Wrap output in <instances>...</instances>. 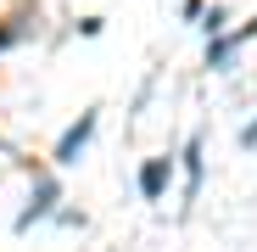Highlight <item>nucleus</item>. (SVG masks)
Segmentation results:
<instances>
[{
	"instance_id": "f257e3e1",
	"label": "nucleus",
	"mask_w": 257,
	"mask_h": 252,
	"mask_svg": "<svg viewBox=\"0 0 257 252\" xmlns=\"http://www.w3.org/2000/svg\"><path fill=\"white\" fill-rule=\"evenodd\" d=\"M162 180H168V162H146V174H140L146 196H157V191H162Z\"/></svg>"
},
{
	"instance_id": "f03ea898",
	"label": "nucleus",
	"mask_w": 257,
	"mask_h": 252,
	"mask_svg": "<svg viewBox=\"0 0 257 252\" xmlns=\"http://www.w3.org/2000/svg\"><path fill=\"white\" fill-rule=\"evenodd\" d=\"M84 135H90V118H84V123H78V129H67V140H62V157H73V151H78V140H84Z\"/></svg>"
}]
</instances>
